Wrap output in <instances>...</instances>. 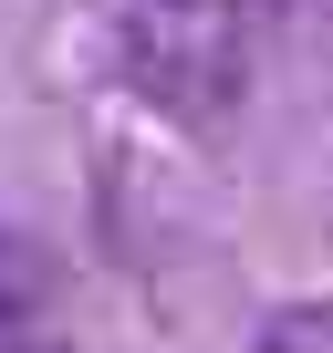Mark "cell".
Masks as SVG:
<instances>
[{"instance_id":"3957f363","label":"cell","mask_w":333,"mask_h":353,"mask_svg":"<svg viewBox=\"0 0 333 353\" xmlns=\"http://www.w3.org/2000/svg\"><path fill=\"white\" fill-rule=\"evenodd\" d=\"M260 353H333V301H281Z\"/></svg>"},{"instance_id":"6da1fadb","label":"cell","mask_w":333,"mask_h":353,"mask_svg":"<svg viewBox=\"0 0 333 353\" xmlns=\"http://www.w3.org/2000/svg\"><path fill=\"white\" fill-rule=\"evenodd\" d=\"M115 63L156 114L219 125V114L250 104L260 11L250 0H115Z\"/></svg>"},{"instance_id":"277c9868","label":"cell","mask_w":333,"mask_h":353,"mask_svg":"<svg viewBox=\"0 0 333 353\" xmlns=\"http://www.w3.org/2000/svg\"><path fill=\"white\" fill-rule=\"evenodd\" d=\"M302 21H312V32H333V0H302Z\"/></svg>"},{"instance_id":"7a4b0ae2","label":"cell","mask_w":333,"mask_h":353,"mask_svg":"<svg viewBox=\"0 0 333 353\" xmlns=\"http://www.w3.org/2000/svg\"><path fill=\"white\" fill-rule=\"evenodd\" d=\"M0 353H63V270L32 229H0Z\"/></svg>"}]
</instances>
